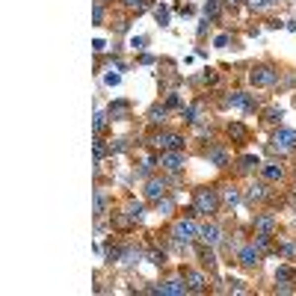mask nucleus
Segmentation results:
<instances>
[{
	"label": "nucleus",
	"mask_w": 296,
	"mask_h": 296,
	"mask_svg": "<svg viewBox=\"0 0 296 296\" xmlns=\"http://www.w3.org/2000/svg\"><path fill=\"white\" fill-rule=\"evenodd\" d=\"M148 261H151V264H157V267H163V264H166V255H163V252H157V249H151V252H148Z\"/></svg>",
	"instance_id": "nucleus-26"
},
{
	"label": "nucleus",
	"mask_w": 296,
	"mask_h": 296,
	"mask_svg": "<svg viewBox=\"0 0 296 296\" xmlns=\"http://www.w3.org/2000/svg\"><path fill=\"white\" fill-rule=\"evenodd\" d=\"M276 282H296V270H291V267H279V270H276Z\"/></svg>",
	"instance_id": "nucleus-21"
},
{
	"label": "nucleus",
	"mask_w": 296,
	"mask_h": 296,
	"mask_svg": "<svg viewBox=\"0 0 296 296\" xmlns=\"http://www.w3.org/2000/svg\"><path fill=\"white\" fill-rule=\"evenodd\" d=\"M196 116H199V107H184V110H181V119L190 122V125L196 122Z\"/></svg>",
	"instance_id": "nucleus-24"
},
{
	"label": "nucleus",
	"mask_w": 296,
	"mask_h": 296,
	"mask_svg": "<svg viewBox=\"0 0 296 296\" xmlns=\"http://www.w3.org/2000/svg\"><path fill=\"white\" fill-rule=\"evenodd\" d=\"M166 110H169V107H151L148 122H151V125H163V122H166Z\"/></svg>",
	"instance_id": "nucleus-17"
},
{
	"label": "nucleus",
	"mask_w": 296,
	"mask_h": 296,
	"mask_svg": "<svg viewBox=\"0 0 296 296\" xmlns=\"http://www.w3.org/2000/svg\"><path fill=\"white\" fill-rule=\"evenodd\" d=\"M154 145L163 148V151H181L184 148V136H178V133H157Z\"/></svg>",
	"instance_id": "nucleus-5"
},
{
	"label": "nucleus",
	"mask_w": 296,
	"mask_h": 296,
	"mask_svg": "<svg viewBox=\"0 0 296 296\" xmlns=\"http://www.w3.org/2000/svg\"><path fill=\"white\" fill-rule=\"evenodd\" d=\"M255 166H258V157H252V154L240 157V169H243V172H249V169H255Z\"/></svg>",
	"instance_id": "nucleus-25"
},
{
	"label": "nucleus",
	"mask_w": 296,
	"mask_h": 296,
	"mask_svg": "<svg viewBox=\"0 0 296 296\" xmlns=\"http://www.w3.org/2000/svg\"><path fill=\"white\" fill-rule=\"evenodd\" d=\"M249 6H252V9H264V6H267V0H249Z\"/></svg>",
	"instance_id": "nucleus-37"
},
{
	"label": "nucleus",
	"mask_w": 296,
	"mask_h": 296,
	"mask_svg": "<svg viewBox=\"0 0 296 296\" xmlns=\"http://www.w3.org/2000/svg\"><path fill=\"white\" fill-rule=\"evenodd\" d=\"M255 231H258V234H273V231H276V216H273V213H261V216L255 219Z\"/></svg>",
	"instance_id": "nucleus-12"
},
{
	"label": "nucleus",
	"mask_w": 296,
	"mask_h": 296,
	"mask_svg": "<svg viewBox=\"0 0 296 296\" xmlns=\"http://www.w3.org/2000/svg\"><path fill=\"white\" fill-rule=\"evenodd\" d=\"M216 208H219L216 190H208V187L196 190V211H199V213H216Z\"/></svg>",
	"instance_id": "nucleus-1"
},
{
	"label": "nucleus",
	"mask_w": 296,
	"mask_h": 296,
	"mask_svg": "<svg viewBox=\"0 0 296 296\" xmlns=\"http://www.w3.org/2000/svg\"><path fill=\"white\" fill-rule=\"evenodd\" d=\"M95 157H104V145H101V139L95 142Z\"/></svg>",
	"instance_id": "nucleus-39"
},
{
	"label": "nucleus",
	"mask_w": 296,
	"mask_h": 296,
	"mask_svg": "<svg viewBox=\"0 0 296 296\" xmlns=\"http://www.w3.org/2000/svg\"><path fill=\"white\" fill-rule=\"evenodd\" d=\"M202 258H205V264H208V267H213V264H216V258H213V252H211V249H202Z\"/></svg>",
	"instance_id": "nucleus-30"
},
{
	"label": "nucleus",
	"mask_w": 296,
	"mask_h": 296,
	"mask_svg": "<svg viewBox=\"0 0 296 296\" xmlns=\"http://www.w3.org/2000/svg\"><path fill=\"white\" fill-rule=\"evenodd\" d=\"M98 3H110V0H98Z\"/></svg>",
	"instance_id": "nucleus-42"
},
{
	"label": "nucleus",
	"mask_w": 296,
	"mask_h": 296,
	"mask_svg": "<svg viewBox=\"0 0 296 296\" xmlns=\"http://www.w3.org/2000/svg\"><path fill=\"white\" fill-rule=\"evenodd\" d=\"M110 116H113L116 122H122V119H127V116H130V104H127V101H116V104L110 107Z\"/></svg>",
	"instance_id": "nucleus-14"
},
{
	"label": "nucleus",
	"mask_w": 296,
	"mask_h": 296,
	"mask_svg": "<svg viewBox=\"0 0 296 296\" xmlns=\"http://www.w3.org/2000/svg\"><path fill=\"white\" fill-rule=\"evenodd\" d=\"M113 151H125V139H116V142H113Z\"/></svg>",
	"instance_id": "nucleus-38"
},
{
	"label": "nucleus",
	"mask_w": 296,
	"mask_h": 296,
	"mask_svg": "<svg viewBox=\"0 0 296 296\" xmlns=\"http://www.w3.org/2000/svg\"><path fill=\"white\" fill-rule=\"evenodd\" d=\"M228 104H231V107H240V110H249V107H252V98H249L246 92H234V95H228Z\"/></svg>",
	"instance_id": "nucleus-15"
},
{
	"label": "nucleus",
	"mask_w": 296,
	"mask_h": 296,
	"mask_svg": "<svg viewBox=\"0 0 296 296\" xmlns=\"http://www.w3.org/2000/svg\"><path fill=\"white\" fill-rule=\"evenodd\" d=\"M184 282H187V288H190L193 294H202V291L208 288L205 276H202V273H193V270H187V273H184Z\"/></svg>",
	"instance_id": "nucleus-11"
},
{
	"label": "nucleus",
	"mask_w": 296,
	"mask_h": 296,
	"mask_svg": "<svg viewBox=\"0 0 296 296\" xmlns=\"http://www.w3.org/2000/svg\"><path fill=\"white\" fill-rule=\"evenodd\" d=\"M178 104H181V98H178L175 92H169V95H166V107H178Z\"/></svg>",
	"instance_id": "nucleus-32"
},
{
	"label": "nucleus",
	"mask_w": 296,
	"mask_h": 296,
	"mask_svg": "<svg viewBox=\"0 0 296 296\" xmlns=\"http://www.w3.org/2000/svg\"><path fill=\"white\" fill-rule=\"evenodd\" d=\"M196 234H199V228L193 225V219H190V216H187V219H181V222H175V228H172V237H175L178 243H190Z\"/></svg>",
	"instance_id": "nucleus-3"
},
{
	"label": "nucleus",
	"mask_w": 296,
	"mask_h": 296,
	"mask_svg": "<svg viewBox=\"0 0 296 296\" xmlns=\"http://www.w3.org/2000/svg\"><path fill=\"white\" fill-rule=\"evenodd\" d=\"M199 234H202V240H205V243H211V246H213V243H219V234H222V231H219V225L205 222V225L199 228Z\"/></svg>",
	"instance_id": "nucleus-13"
},
{
	"label": "nucleus",
	"mask_w": 296,
	"mask_h": 296,
	"mask_svg": "<svg viewBox=\"0 0 296 296\" xmlns=\"http://www.w3.org/2000/svg\"><path fill=\"white\" fill-rule=\"evenodd\" d=\"M190 291L184 282H178V279H169V282H163V285H157V288H148V294H172V296H184Z\"/></svg>",
	"instance_id": "nucleus-7"
},
{
	"label": "nucleus",
	"mask_w": 296,
	"mask_h": 296,
	"mask_svg": "<svg viewBox=\"0 0 296 296\" xmlns=\"http://www.w3.org/2000/svg\"><path fill=\"white\" fill-rule=\"evenodd\" d=\"M228 136H231V139H237V142H246V127L234 122V125H228Z\"/></svg>",
	"instance_id": "nucleus-19"
},
{
	"label": "nucleus",
	"mask_w": 296,
	"mask_h": 296,
	"mask_svg": "<svg viewBox=\"0 0 296 296\" xmlns=\"http://www.w3.org/2000/svg\"><path fill=\"white\" fill-rule=\"evenodd\" d=\"M249 80H252L255 86H273V83L279 80V74H276V71H273L270 65H258V68H252Z\"/></svg>",
	"instance_id": "nucleus-4"
},
{
	"label": "nucleus",
	"mask_w": 296,
	"mask_h": 296,
	"mask_svg": "<svg viewBox=\"0 0 296 296\" xmlns=\"http://www.w3.org/2000/svg\"><path fill=\"white\" fill-rule=\"evenodd\" d=\"M205 154H208V160H211L213 166H219V169H222V166H228V160H231V157H228V151H225L222 145H211Z\"/></svg>",
	"instance_id": "nucleus-10"
},
{
	"label": "nucleus",
	"mask_w": 296,
	"mask_h": 296,
	"mask_svg": "<svg viewBox=\"0 0 296 296\" xmlns=\"http://www.w3.org/2000/svg\"><path fill=\"white\" fill-rule=\"evenodd\" d=\"M125 213L136 222V219H142V213H145V208L139 205V202H127V208H125Z\"/></svg>",
	"instance_id": "nucleus-18"
},
{
	"label": "nucleus",
	"mask_w": 296,
	"mask_h": 296,
	"mask_svg": "<svg viewBox=\"0 0 296 296\" xmlns=\"http://www.w3.org/2000/svg\"><path fill=\"white\" fill-rule=\"evenodd\" d=\"M216 80H219V77H216V74H213V71H208V74H205V83H211V86H213V83H216Z\"/></svg>",
	"instance_id": "nucleus-36"
},
{
	"label": "nucleus",
	"mask_w": 296,
	"mask_h": 296,
	"mask_svg": "<svg viewBox=\"0 0 296 296\" xmlns=\"http://www.w3.org/2000/svg\"><path fill=\"white\" fill-rule=\"evenodd\" d=\"M282 175H285L282 166H276V163H267V166H264V178H267V181H279Z\"/></svg>",
	"instance_id": "nucleus-20"
},
{
	"label": "nucleus",
	"mask_w": 296,
	"mask_h": 296,
	"mask_svg": "<svg viewBox=\"0 0 296 296\" xmlns=\"http://www.w3.org/2000/svg\"><path fill=\"white\" fill-rule=\"evenodd\" d=\"M222 202H225V205H237V202H240V193H237L234 187H222Z\"/></svg>",
	"instance_id": "nucleus-22"
},
{
	"label": "nucleus",
	"mask_w": 296,
	"mask_h": 296,
	"mask_svg": "<svg viewBox=\"0 0 296 296\" xmlns=\"http://www.w3.org/2000/svg\"><path fill=\"white\" fill-rule=\"evenodd\" d=\"M184 163H187L184 151H166V154H160V166H163L166 172H181Z\"/></svg>",
	"instance_id": "nucleus-6"
},
{
	"label": "nucleus",
	"mask_w": 296,
	"mask_h": 296,
	"mask_svg": "<svg viewBox=\"0 0 296 296\" xmlns=\"http://www.w3.org/2000/svg\"><path fill=\"white\" fill-rule=\"evenodd\" d=\"M154 15H157V21H160V24H169V15H166V9H157Z\"/></svg>",
	"instance_id": "nucleus-34"
},
{
	"label": "nucleus",
	"mask_w": 296,
	"mask_h": 296,
	"mask_svg": "<svg viewBox=\"0 0 296 296\" xmlns=\"http://www.w3.org/2000/svg\"><path fill=\"white\" fill-rule=\"evenodd\" d=\"M282 252H285V255H296V246H294V243H285Z\"/></svg>",
	"instance_id": "nucleus-35"
},
{
	"label": "nucleus",
	"mask_w": 296,
	"mask_h": 296,
	"mask_svg": "<svg viewBox=\"0 0 296 296\" xmlns=\"http://www.w3.org/2000/svg\"><path fill=\"white\" fill-rule=\"evenodd\" d=\"M157 211H166V213H169V211H172V202H169V199L163 196V199L157 202Z\"/></svg>",
	"instance_id": "nucleus-33"
},
{
	"label": "nucleus",
	"mask_w": 296,
	"mask_h": 296,
	"mask_svg": "<svg viewBox=\"0 0 296 296\" xmlns=\"http://www.w3.org/2000/svg\"><path fill=\"white\" fill-rule=\"evenodd\" d=\"M246 196H249V202H264V199H267V187H264V184H252Z\"/></svg>",
	"instance_id": "nucleus-16"
},
{
	"label": "nucleus",
	"mask_w": 296,
	"mask_h": 296,
	"mask_svg": "<svg viewBox=\"0 0 296 296\" xmlns=\"http://www.w3.org/2000/svg\"><path fill=\"white\" fill-rule=\"evenodd\" d=\"M166 196V181H160V178H151L148 184H145V199H151V202H160Z\"/></svg>",
	"instance_id": "nucleus-8"
},
{
	"label": "nucleus",
	"mask_w": 296,
	"mask_h": 296,
	"mask_svg": "<svg viewBox=\"0 0 296 296\" xmlns=\"http://www.w3.org/2000/svg\"><path fill=\"white\" fill-rule=\"evenodd\" d=\"M104 125H107V116H104V113H95V130H104Z\"/></svg>",
	"instance_id": "nucleus-28"
},
{
	"label": "nucleus",
	"mask_w": 296,
	"mask_h": 296,
	"mask_svg": "<svg viewBox=\"0 0 296 296\" xmlns=\"http://www.w3.org/2000/svg\"><path fill=\"white\" fill-rule=\"evenodd\" d=\"M273 148H276L279 154L294 151V148H296V130H288V127L276 130V133H273Z\"/></svg>",
	"instance_id": "nucleus-2"
},
{
	"label": "nucleus",
	"mask_w": 296,
	"mask_h": 296,
	"mask_svg": "<svg viewBox=\"0 0 296 296\" xmlns=\"http://www.w3.org/2000/svg\"><path fill=\"white\" fill-rule=\"evenodd\" d=\"M267 3H282V0H267Z\"/></svg>",
	"instance_id": "nucleus-41"
},
{
	"label": "nucleus",
	"mask_w": 296,
	"mask_h": 296,
	"mask_svg": "<svg viewBox=\"0 0 296 296\" xmlns=\"http://www.w3.org/2000/svg\"><path fill=\"white\" fill-rule=\"evenodd\" d=\"M104 208H107V202H104V196L98 193V196H95V213H104Z\"/></svg>",
	"instance_id": "nucleus-29"
},
{
	"label": "nucleus",
	"mask_w": 296,
	"mask_h": 296,
	"mask_svg": "<svg viewBox=\"0 0 296 296\" xmlns=\"http://www.w3.org/2000/svg\"><path fill=\"white\" fill-rule=\"evenodd\" d=\"M282 116H285V113H282L279 107H273V110H267V122H279Z\"/></svg>",
	"instance_id": "nucleus-27"
},
{
	"label": "nucleus",
	"mask_w": 296,
	"mask_h": 296,
	"mask_svg": "<svg viewBox=\"0 0 296 296\" xmlns=\"http://www.w3.org/2000/svg\"><path fill=\"white\" fill-rule=\"evenodd\" d=\"M122 3H125L127 9H139V0H122Z\"/></svg>",
	"instance_id": "nucleus-40"
},
{
	"label": "nucleus",
	"mask_w": 296,
	"mask_h": 296,
	"mask_svg": "<svg viewBox=\"0 0 296 296\" xmlns=\"http://www.w3.org/2000/svg\"><path fill=\"white\" fill-rule=\"evenodd\" d=\"M237 261H240L243 267H255V264L261 261V249H258V246H243V249L237 252Z\"/></svg>",
	"instance_id": "nucleus-9"
},
{
	"label": "nucleus",
	"mask_w": 296,
	"mask_h": 296,
	"mask_svg": "<svg viewBox=\"0 0 296 296\" xmlns=\"http://www.w3.org/2000/svg\"><path fill=\"white\" fill-rule=\"evenodd\" d=\"M92 18H95V24H101V21H104V9H101V3L92 9Z\"/></svg>",
	"instance_id": "nucleus-31"
},
{
	"label": "nucleus",
	"mask_w": 296,
	"mask_h": 296,
	"mask_svg": "<svg viewBox=\"0 0 296 296\" xmlns=\"http://www.w3.org/2000/svg\"><path fill=\"white\" fill-rule=\"evenodd\" d=\"M219 15V3L216 0H208L205 3V18H216Z\"/></svg>",
	"instance_id": "nucleus-23"
}]
</instances>
